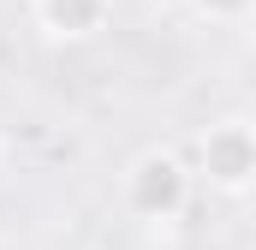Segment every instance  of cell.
I'll use <instances>...</instances> for the list:
<instances>
[{"label": "cell", "mask_w": 256, "mask_h": 250, "mask_svg": "<svg viewBox=\"0 0 256 250\" xmlns=\"http://www.w3.org/2000/svg\"><path fill=\"white\" fill-rule=\"evenodd\" d=\"M191 190H196V179L179 149H143L120 173V208L143 226H173L191 208Z\"/></svg>", "instance_id": "obj_1"}, {"label": "cell", "mask_w": 256, "mask_h": 250, "mask_svg": "<svg viewBox=\"0 0 256 250\" xmlns=\"http://www.w3.org/2000/svg\"><path fill=\"white\" fill-rule=\"evenodd\" d=\"M191 179H202V185L220 190V196H244L256 185V131H250L244 114H226V120H214L196 137Z\"/></svg>", "instance_id": "obj_2"}, {"label": "cell", "mask_w": 256, "mask_h": 250, "mask_svg": "<svg viewBox=\"0 0 256 250\" xmlns=\"http://www.w3.org/2000/svg\"><path fill=\"white\" fill-rule=\"evenodd\" d=\"M30 18L48 42H90L108 30L114 0H30Z\"/></svg>", "instance_id": "obj_3"}, {"label": "cell", "mask_w": 256, "mask_h": 250, "mask_svg": "<svg viewBox=\"0 0 256 250\" xmlns=\"http://www.w3.org/2000/svg\"><path fill=\"white\" fill-rule=\"evenodd\" d=\"M250 6L256 0H191V12L202 18V24H244Z\"/></svg>", "instance_id": "obj_4"}, {"label": "cell", "mask_w": 256, "mask_h": 250, "mask_svg": "<svg viewBox=\"0 0 256 250\" xmlns=\"http://www.w3.org/2000/svg\"><path fill=\"white\" fill-rule=\"evenodd\" d=\"M0 161H6V137H0Z\"/></svg>", "instance_id": "obj_5"}]
</instances>
